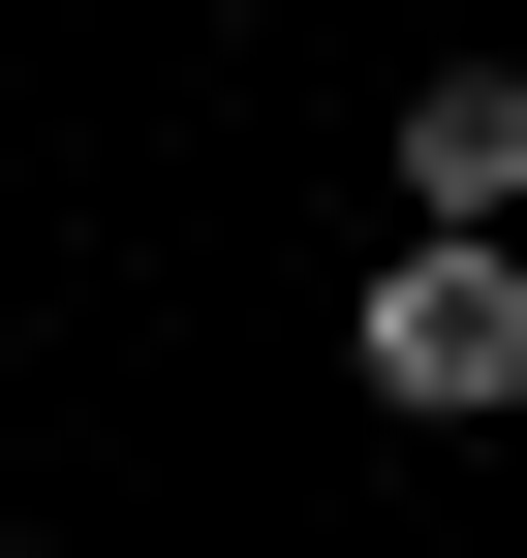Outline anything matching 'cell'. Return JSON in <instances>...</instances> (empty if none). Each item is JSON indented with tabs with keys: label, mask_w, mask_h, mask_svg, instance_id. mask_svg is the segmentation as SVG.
<instances>
[{
	"label": "cell",
	"mask_w": 527,
	"mask_h": 558,
	"mask_svg": "<svg viewBox=\"0 0 527 558\" xmlns=\"http://www.w3.org/2000/svg\"><path fill=\"white\" fill-rule=\"evenodd\" d=\"M404 248H527V62H434L404 94Z\"/></svg>",
	"instance_id": "cell-2"
},
{
	"label": "cell",
	"mask_w": 527,
	"mask_h": 558,
	"mask_svg": "<svg viewBox=\"0 0 527 558\" xmlns=\"http://www.w3.org/2000/svg\"><path fill=\"white\" fill-rule=\"evenodd\" d=\"M342 373L404 403V435H497V403H527V248H372Z\"/></svg>",
	"instance_id": "cell-1"
}]
</instances>
